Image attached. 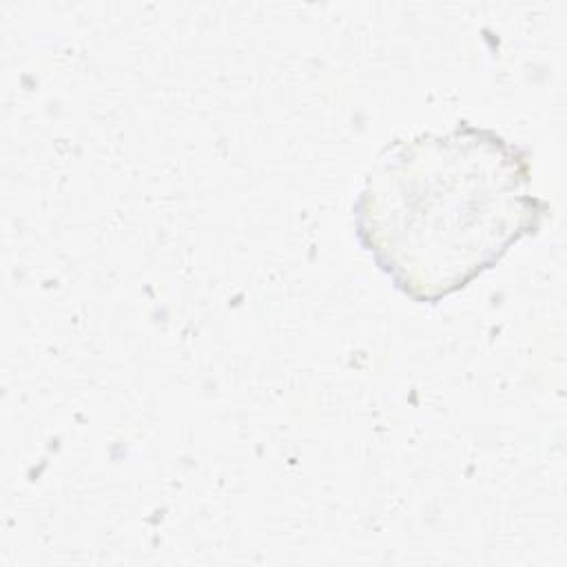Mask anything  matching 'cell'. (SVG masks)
I'll return each mask as SVG.
<instances>
[{
    "label": "cell",
    "instance_id": "cell-1",
    "mask_svg": "<svg viewBox=\"0 0 567 567\" xmlns=\"http://www.w3.org/2000/svg\"><path fill=\"white\" fill-rule=\"evenodd\" d=\"M352 215L361 248L392 286L416 303H436L538 233L549 202L532 193L525 148L458 122L383 146Z\"/></svg>",
    "mask_w": 567,
    "mask_h": 567
}]
</instances>
